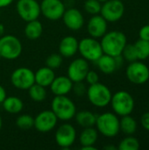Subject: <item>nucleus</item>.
I'll list each match as a JSON object with an SVG mask.
<instances>
[{
    "label": "nucleus",
    "instance_id": "72a5a7b5",
    "mask_svg": "<svg viewBox=\"0 0 149 150\" xmlns=\"http://www.w3.org/2000/svg\"><path fill=\"white\" fill-rule=\"evenodd\" d=\"M87 89L88 88L86 87V85L83 83V81L74 83H73V87H72V91H74V93L77 97H83L84 95H86Z\"/></svg>",
    "mask_w": 149,
    "mask_h": 150
},
{
    "label": "nucleus",
    "instance_id": "c85d7f7f",
    "mask_svg": "<svg viewBox=\"0 0 149 150\" xmlns=\"http://www.w3.org/2000/svg\"><path fill=\"white\" fill-rule=\"evenodd\" d=\"M16 125L23 131L30 130L34 127V118L29 114L19 115L16 120Z\"/></svg>",
    "mask_w": 149,
    "mask_h": 150
},
{
    "label": "nucleus",
    "instance_id": "a18cd8bd",
    "mask_svg": "<svg viewBox=\"0 0 149 150\" xmlns=\"http://www.w3.org/2000/svg\"><path fill=\"white\" fill-rule=\"evenodd\" d=\"M1 59H2V57H1V55H0V60H1Z\"/></svg>",
    "mask_w": 149,
    "mask_h": 150
},
{
    "label": "nucleus",
    "instance_id": "4c0bfd02",
    "mask_svg": "<svg viewBox=\"0 0 149 150\" xmlns=\"http://www.w3.org/2000/svg\"><path fill=\"white\" fill-rule=\"evenodd\" d=\"M6 98V91H5V89L0 85V105L4 102V100Z\"/></svg>",
    "mask_w": 149,
    "mask_h": 150
},
{
    "label": "nucleus",
    "instance_id": "bb28decb",
    "mask_svg": "<svg viewBox=\"0 0 149 150\" xmlns=\"http://www.w3.org/2000/svg\"><path fill=\"white\" fill-rule=\"evenodd\" d=\"M27 91H28L29 97L34 102H38V103L42 102L47 98V91H46L45 87L36 83H34Z\"/></svg>",
    "mask_w": 149,
    "mask_h": 150
},
{
    "label": "nucleus",
    "instance_id": "39448f33",
    "mask_svg": "<svg viewBox=\"0 0 149 150\" xmlns=\"http://www.w3.org/2000/svg\"><path fill=\"white\" fill-rule=\"evenodd\" d=\"M87 98L91 105L96 107H105L111 103L112 91L104 83H97L90 84L87 89Z\"/></svg>",
    "mask_w": 149,
    "mask_h": 150
},
{
    "label": "nucleus",
    "instance_id": "c9c22d12",
    "mask_svg": "<svg viewBox=\"0 0 149 150\" xmlns=\"http://www.w3.org/2000/svg\"><path fill=\"white\" fill-rule=\"evenodd\" d=\"M139 37L141 40L149 41V25L142 26L139 32Z\"/></svg>",
    "mask_w": 149,
    "mask_h": 150
},
{
    "label": "nucleus",
    "instance_id": "2f4dec72",
    "mask_svg": "<svg viewBox=\"0 0 149 150\" xmlns=\"http://www.w3.org/2000/svg\"><path fill=\"white\" fill-rule=\"evenodd\" d=\"M101 2L98 0H86L83 4V8L86 12H88L90 15H96L99 14L101 11Z\"/></svg>",
    "mask_w": 149,
    "mask_h": 150
},
{
    "label": "nucleus",
    "instance_id": "5701e85b",
    "mask_svg": "<svg viewBox=\"0 0 149 150\" xmlns=\"http://www.w3.org/2000/svg\"><path fill=\"white\" fill-rule=\"evenodd\" d=\"M98 138V132L94 127H85L79 136V142L82 147L94 146Z\"/></svg>",
    "mask_w": 149,
    "mask_h": 150
},
{
    "label": "nucleus",
    "instance_id": "58836bf2",
    "mask_svg": "<svg viewBox=\"0 0 149 150\" xmlns=\"http://www.w3.org/2000/svg\"><path fill=\"white\" fill-rule=\"evenodd\" d=\"M14 0H0V8H5L11 5Z\"/></svg>",
    "mask_w": 149,
    "mask_h": 150
},
{
    "label": "nucleus",
    "instance_id": "20e7f679",
    "mask_svg": "<svg viewBox=\"0 0 149 150\" xmlns=\"http://www.w3.org/2000/svg\"><path fill=\"white\" fill-rule=\"evenodd\" d=\"M110 104L113 112L120 117L131 115L135 106L133 96L126 91H119L112 94Z\"/></svg>",
    "mask_w": 149,
    "mask_h": 150
},
{
    "label": "nucleus",
    "instance_id": "ddd939ff",
    "mask_svg": "<svg viewBox=\"0 0 149 150\" xmlns=\"http://www.w3.org/2000/svg\"><path fill=\"white\" fill-rule=\"evenodd\" d=\"M56 144L61 149L70 148L76 142V128L69 123H64L61 125L54 135Z\"/></svg>",
    "mask_w": 149,
    "mask_h": 150
},
{
    "label": "nucleus",
    "instance_id": "6e6552de",
    "mask_svg": "<svg viewBox=\"0 0 149 150\" xmlns=\"http://www.w3.org/2000/svg\"><path fill=\"white\" fill-rule=\"evenodd\" d=\"M78 52L86 61L95 62L104 54L100 42L92 37L84 38L79 41Z\"/></svg>",
    "mask_w": 149,
    "mask_h": 150
},
{
    "label": "nucleus",
    "instance_id": "a878e982",
    "mask_svg": "<svg viewBox=\"0 0 149 150\" xmlns=\"http://www.w3.org/2000/svg\"><path fill=\"white\" fill-rule=\"evenodd\" d=\"M120 131L126 135H133L137 131V121L131 115L122 116L119 120Z\"/></svg>",
    "mask_w": 149,
    "mask_h": 150
},
{
    "label": "nucleus",
    "instance_id": "a19ab883",
    "mask_svg": "<svg viewBox=\"0 0 149 150\" xmlns=\"http://www.w3.org/2000/svg\"><path fill=\"white\" fill-rule=\"evenodd\" d=\"M104 149L117 150L118 149V148H117V147H115V146H112V145H108V146H105V147H104Z\"/></svg>",
    "mask_w": 149,
    "mask_h": 150
},
{
    "label": "nucleus",
    "instance_id": "c756f323",
    "mask_svg": "<svg viewBox=\"0 0 149 150\" xmlns=\"http://www.w3.org/2000/svg\"><path fill=\"white\" fill-rule=\"evenodd\" d=\"M140 149V142L133 136H127L124 138L119 144V150H138Z\"/></svg>",
    "mask_w": 149,
    "mask_h": 150
},
{
    "label": "nucleus",
    "instance_id": "cd10ccee",
    "mask_svg": "<svg viewBox=\"0 0 149 150\" xmlns=\"http://www.w3.org/2000/svg\"><path fill=\"white\" fill-rule=\"evenodd\" d=\"M134 47L137 53L138 60L140 61H145L149 57V41L143 40H138L134 43Z\"/></svg>",
    "mask_w": 149,
    "mask_h": 150
},
{
    "label": "nucleus",
    "instance_id": "1a4fd4ad",
    "mask_svg": "<svg viewBox=\"0 0 149 150\" xmlns=\"http://www.w3.org/2000/svg\"><path fill=\"white\" fill-rule=\"evenodd\" d=\"M11 83L16 89L27 91L35 83L34 72L26 67L18 68L11 75Z\"/></svg>",
    "mask_w": 149,
    "mask_h": 150
},
{
    "label": "nucleus",
    "instance_id": "b1692460",
    "mask_svg": "<svg viewBox=\"0 0 149 150\" xmlns=\"http://www.w3.org/2000/svg\"><path fill=\"white\" fill-rule=\"evenodd\" d=\"M2 105H3L4 110L11 114L19 113L23 110V107H24L23 101L19 98L14 97V96L6 97L4 102L2 103Z\"/></svg>",
    "mask_w": 149,
    "mask_h": 150
},
{
    "label": "nucleus",
    "instance_id": "79ce46f5",
    "mask_svg": "<svg viewBox=\"0 0 149 150\" xmlns=\"http://www.w3.org/2000/svg\"><path fill=\"white\" fill-rule=\"evenodd\" d=\"M4 31V26L3 24H0V34H3Z\"/></svg>",
    "mask_w": 149,
    "mask_h": 150
},
{
    "label": "nucleus",
    "instance_id": "f3484780",
    "mask_svg": "<svg viewBox=\"0 0 149 150\" xmlns=\"http://www.w3.org/2000/svg\"><path fill=\"white\" fill-rule=\"evenodd\" d=\"M107 21L99 14L92 15L87 24V31L90 37L95 39L102 38L107 32Z\"/></svg>",
    "mask_w": 149,
    "mask_h": 150
},
{
    "label": "nucleus",
    "instance_id": "4468645a",
    "mask_svg": "<svg viewBox=\"0 0 149 150\" xmlns=\"http://www.w3.org/2000/svg\"><path fill=\"white\" fill-rule=\"evenodd\" d=\"M58 119L52 110L40 112L34 118V128L40 133H48L57 125Z\"/></svg>",
    "mask_w": 149,
    "mask_h": 150
},
{
    "label": "nucleus",
    "instance_id": "c03bdc74",
    "mask_svg": "<svg viewBox=\"0 0 149 150\" xmlns=\"http://www.w3.org/2000/svg\"><path fill=\"white\" fill-rule=\"evenodd\" d=\"M99 2H101V3H104V2H105V1H107V0H98Z\"/></svg>",
    "mask_w": 149,
    "mask_h": 150
},
{
    "label": "nucleus",
    "instance_id": "473e14b6",
    "mask_svg": "<svg viewBox=\"0 0 149 150\" xmlns=\"http://www.w3.org/2000/svg\"><path fill=\"white\" fill-rule=\"evenodd\" d=\"M121 54L124 57V59L127 61L128 62H133L138 60L134 44H126Z\"/></svg>",
    "mask_w": 149,
    "mask_h": 150
},
{
    "label": "nucleus",
    "instance_id": "37998d69",
    "mask_svg": "<svg viewBox=\"0 0 149 150\" xmlns=\"http://www.w3.org/2000/svg\"><path fill=\"white\" fill-rule=\"evenodd\" d=\"M2 126H3V121H2V118H1V116H0V131H1V129H2Z\"/></svg>",
    "mask_w": 149,
    "mask_h": 150
},
{
    "label": "nucleus",
    "instance_id": "49530a36",
    "mask_svg": "<svg viewBox=\"0 0 149 150\" xmlns=\"http://www.w3.org/2000/svg\"><path fill=\"white\" fill-rule=\"evenodd\" d=\"M148 110H149V104H148Z\"/></svg>",
    "mask_w": 149,
    "mask_h": 150
},
{
    "label": "nucleus",
    "instance_id": "0eeeda50",
    "mask_svg": "<svg viewBox=\"0 0 149 150\" xmlns=\"http://www.w3.org/2000/svg\"><path fill=\"white\" fill-rule=\"evenodd\" d=\"M126 75L130 83L137 85L144 84L149 80L148 66L140 60L129 62L126 69Z\"/></svg>",
    "mask_w": 149,
    "mask_h": 150
},
{
    "label": "nucleus",
    "instance_id": "ea45409f",
    "mask_svg": "<svg viewBox=\"0 0 149 150\" xmlns=\"http://www.w3.org/2000/svg\"><path fill=\"white\" fill-rule=\"evenodd\" d=\"M81 149L83 150H96L97 148L95 146H85V147H82Z\"/></svg>",
    "mask_w": 149,
    "mask_h": 150
},
{
    "label": "nucleus",
    "instance_id": "4be33fe9",
    "mask_svg": "<svg viewBox=\"0 0 149 150\" xmlns=\"http://www.w3.org/2000/svg\"><path fill=\"white\" fill-rule=\"evenodd\" d=\"M43 33V25L38 19L28 21L25 27V35L28 40H38Z\"/></svg>",
    "mask_w": 149,
    "mask_h": 150
},
{
    "label": "nucleus",
    "instance_id": "f704fd0d",
    "mask_svg": "<svg viewBox=\"0 0 149 150\" xmlns=\"http://www.w3.org/2000/svg\"><path fill=\"white\" fill-rule=\"evenodd\" d=\"M84 80H86V82H87L90 85V84H94V83H97L99 82V76H98V74H97L96 71L90 70H90L88 71V73H87V75H86Z\"/></svg>",
    "mask_w": 149,
    "mask_h": 150
},
{
    "label": "nucleus",
    "instance_id": "7c9ffc66",
    "mask_svg": "<svg viewBox=\"0 0 149 150\" xmlns=\"http://www.w3.org/2000/svg\"><path fill=\"white\" fill-rule=\"evenodd\" d=\"M62 62H63V56L60 53L52 54L47 56L46 60V66L52 69H56L61 66Z\"/></svg>",
    "mask_w": 149,
    "mask_h": 150
},
{
    "label": "nucleus",
    "instance_id": "f8f14e48",
    "mask_svg": "<svg viewBox=\"0 0 149 150\" xmlns=\"http://www.w3.org/2000/svg\"><path fill=\"white\" fill-rule=\"evenodd\" d=\"M40 5V13L52 21L61 19L66 10L61 0H42Z\"/></svg>",
    "mask_w": 149,
    "mask_h": 150
},
{
    "label": "nucleus",
    "instance_id": "aec40b11",
    "mask_svg": "<svg viewBox=\"0 0 149 150\" xmlns=\"http://www.w3.org/2000/svg\"><path fill=\"white\" fill-rule=\"evenodd\" d=\"M54 77H55V74L54 72V69L47 66L40 68L36 72H34L35 83L45 88L50 86Z\"/></svg>",
    "mask_w": 149,
    "mask_h": 150
},
{
    "label": "nucleus",
    "instance_id": "7ed1b4c3",
    "mask_svg": "<svg viewBox=\"0 0 149 150\" xmlns=\"http://www.w3.org/2000/svg\"><path fill=\"white\" fill-rule=\"evenodd\" d=\"M51 108L57 119L63 121L72 120L76 113L75 103L67 95L54 96L51 103Z\"/></svg>",
    "mask_w": 149,
    "mask_h": 150
},
{
    "label": "nucleus",
    "instance_id": "a211bd4d",
    "mask_svg": "<svg viewBox=\"0 0 149 150\" xmlns=\"http://www.w3.org/2000/svg\"><path fill=\"white\" fill-rule=\"evenodd\" d=\"M73 82L67 76H55L52 83L50 84V89L54 96H64L68 95L73 87Z\"/></svg>",
    "mask_w": 149,
    "mask_h": 150
},
{
    "label": "nucleus",
    "instance_id": "423d86ee",
    "mask_svg": "<svg viewBox=\"0 0 149 150\" xmlns=\"http://www.w3.org/2000/svg\"><path fill=\"white\" fill-rule=\"evenodd\" d=\"M23 47L19 39L8 34L0 38V55L5 60H16L22 53Z\"/></svg>",
    "mask_w": 149,
    "mask_h": 150
},
{
    "label": "nucleus",
    "instance_id": "f03ea898",
    "mask_svg": "<svg viewBox=\"0 0 149 150\" xmlns=\"http://www.w3.org/2000/svg\"><path fill=\"white\" fill-rule=\"evenodd\" d=\"M99 134L107 138H113L120 132L119 119L114 112H104L97 116L95 124Z\"/></svg>",
    "mask_w": 149,
    "mask_h": 150
},
{
    "label": "nucleus",
    "instance_id": "412c9836",
    "mask_svg": "<svg viewBox=\"0 0 149 150\" xmlns=\"http://www.w3.org/2000/svg\"><path fill=\"white\" fill-rule=\"evenodd\" d=\"M98 69L105 74V75H111L112 74L116 69H118L115 58L113 56L103 54L96 62Z\"/></svg>",
    "mask_w": 149,
    "mask_h": 150
},
{
    "label": "nucleus",
    "instance_id": "6ab92c4d",
    "mask_svg": "<svg viewBox=\"0 0 149 150\" xmlns=\"http://www.w3.org/2000/svg\"><path fill=\"white\" fill-rule=\"evenodd\" d=\"M78 44L79 41L74 36H66L61 39L59 44V53L63 57H72L78 52Z\"/></svg>",
    "mask_w": 149,
    "mask_h": 150
},
{
    "label": "nucleus",
    "instance_id": "f257e3e1",
    "mask_svg": "<svg viewBox=\"0 0 149 150\" xmlns=\"http://www.w3.org/2000/svg\"><path fill=\"white\" fill-rule=\"evenodd\" d=\"M103 53L111 56H117L122 54L124 47L127 44L126 36L120 31H110L101 38L100 41Z\"/></svg>",
    "mask_w": 149,
    "mask_h": 150
},
{
    "label": "nucleus",
    "instance_id": "9b49d317",
    "mask_svg": "<svg viewBox=\"0 0 149 150\" xmlns=\"http://www.w3.org/2000/svg\"><path fill=\"white\" fill-rule=\"evenodd\" d=\"M16 9L18 16L25 22L38 19L40 15V5L37 0H18Z\"/></svg>",
    "mask_w": 149,
    "mask_h": 150
},
{
    "label": "nucleus",
    "instance_id": "e433bc0d",
    "mask_svg": "<svg viewBox=\"0 0 149 150\" xmlns=\"http://www.w3.org/2000/svg\"><path fill=\"white\" fill-rule=\"evenodd\" d=\"M141 124L145 130L149 132V112L142 114L141 118Z\"/></svg>",
    "mask_w": 149,
    "mask_h": 150
},
{
    "label": "nucleus",
    "instance_id": "393cba45",
    "mask_svg": "<svg viewBox=\"0 0 149 150\" xmlns=\"http://www.w3.org/2000/svg\"><path fill=\"white\" fill-rule=\"evenodd\" d=\"M76 123L85 128V127H94L96 124L97 120V115L90 111H81L76 113L75 117Z\"/></svg>",
    "mask_w": 149,
    "mask_h": 150
},
{
    "label": "nucleus",
    "instance_id": "2eb2a0df",
    "mask_svg": "<svg viewBox=\"0 0 149 150\" xmlns=\"http://www.w3.org/2000/svg\"><path fill=\"white\" fill-rule=\"evenodd\" d=\"M90 70L89 62L84 58L75 59L68 67V76L73 82H81L85 79V76Z\"/></svg>",
    "mask_w": 149,
    "mask_h": 150
},
{
    "label": "nucleus",
    "instance_id": "dca6fc26",
    "mask_svg": "<svg viewBox=\"0 0 149 150\" xmlns=\"http://www.w3.org/2000/svg\"><path fill=\"white\" fill-rule=\"evenodd\" d=\"M61 18L64 25L71 31H78L84 25V17L76 8H69L65 10Z\"/></svg>",
    "mask_w": 149,
    "mask_h": 150
},
{
    "label": "nucleus",
    "instance_id": "9d476101",
    "mask_svg": "<svg viewBox=\"0 0 149 150\" xmlns=\"http://www.w3.org/2000/svg\"><path fill=\"white\" fill-rule=\"evenodd\" d=\"M125 13V5L121 0H107L101 7L100 15L107 22H117Z\"/></svg>",
    "mask_w": 149,
    "mask_h": 150
}]
</instances>
